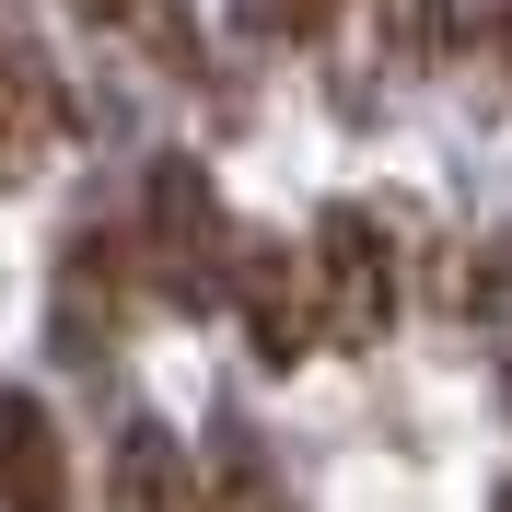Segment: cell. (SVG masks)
I'll return each mask as SVG.
<instances>
[{"label":"cell","mask_w":512,"mask_h":512,"mask_svg":"<svg viewBox=\"0 0 512 512\" xmlns=\"http://www.w3.org/2000/svg\"><path fill=\"white\" fill-rule=\"evenodd\" d=\"M501 396H512V373H501Z\"/></svg>","instance_id":"obj_11"},{"label":"cell","mask_w":512,"mask_h":512,"mask_svg":"<svg viewBox=\"0 0 512 512\" xmlns=\"http://www.w3.org/2000/svg\"><path fill=\"white\" fill-rule=\"evenodd\" d=\"M303 268H315V326L338 338V350H373L384 326H396V256H384L373 210H326Z\"/></svg>","instance_id":"obj_2"},{"label":"cell","mask_w":512,"mask_h":512,"mask_svg":"<svg viewBox=\"0 0 512 512\" xmlns=\"http://www.w3.org/2000/svg\"><path fill=\"white\" fill-rule=\"evenodd\" d=\"M105 512H210V489H198V466H187L175 431L128 419L117 454H105Z\"/></svg>","instance_id":"obj_5"},{"label":"cell","mask_w":512,"mask_h":512,"mask_svg":"<svg viewBox=\"0 0 512 512\" xmlns=\"http://www.w3.org/2000/svg\"><path fill=\"white\" fill-rule=\"evenodd\" d=\"M501 512H512V489H501Z\"/></svg>","instance_id":"obj_12"},{"label":"cell","mask_w":512,"mask_h":512,"mask_svg":"<svg viewBox=\"0 0 512 512\" xmlns=\"http://www.w3.org/2000/svg\"><path fill=\"white\" fill-rule=\"evenodd\" d=\"M0 512H70V466H59V419L24 384H0Z\"/></svg>","instance_id":"obj_7"},{"label":"cell","mask_w":512,"mask_h":512,"mask_svg":"<svg viewBox=\"0 0 512 512\" xmlns=\"http://www.w3.org/2000/svg\"><path fill=\"white\" fill-rule=\"evenodd\" d=\"M70 12H94V24H105V12H128V0H70Z\"/></svg>","instance_id":"obj_10"},{"label":"cell","mask_w":512,"mask_h":512,"mask_svg":"<svg viewBox=\"0 0 512 512\" xmlns=\"http://www.w3.org/2000/svg\"><path fill=\"white\" fill-rule=\"evenodd\" d=\"M117 303H128V256L105 245V233H82V245L59 256V303H47V315H59V350L105 361L117 350Z\"/></svg>","instance_id":"obj_6"},{"label":"cell","mask_w":512,"mask_h":512,"mask_svg":"<svg viewBox=\"0 0 512 512\" xmlns=\"http://www.w3.org/2000/svg\"><path fill=\"white\" fill-rule=\"evenodd\" d=\"M59 140H70V94L47 70V47H35V12L0 0V187H24Z\"/></svg>","instance_id":"obj_4"},{"label":"cell","mask_w":512,"mask_h":512,"mask_svg":"<svg viewBox=\"0 0 512 512\" xmlns=\"http://www.w3.org/2000/svg\"><path fill=\"white\" fill-rule=\"evenodd\" d=\"M140 280H152L175 315H210L233 291V222H222V198H210V175L175 163V152H163L152 187H140Z\"/></svg>","instance_id":"obj_1"},{"label":"cell","mask_w":512,"mask_h":512,"mask_svg":"<svg viewBox=\"0 0 512 512\" xmlns=\"http://www.w3.org/2000/svg\"><path fill=\"white\" fill-rule=\"evenodd\" d=\"M233 303H245V350L268 373H291L303 350H326L315 326V268L280 245V233H233Z\"/></svg>","instance_id":"obj_3"},{"label":"cell","mask_w":512,"mask_h":512,"mask_svg":"<svg viewBox=\"0 0 512 512\" xmlns=\"http://www.w3.org/2000/svg\"><path fill=\"white\" fill-rule=\"evenodd\" d=\"M512 24V0H443V35L454 47H478V35H501Z\"/></svg>","instance_id":"obj_9"},{"label":"cell","mask_w":512,"mask_h":512,"mask_svg":"<svg viewBox=\"0 0 512 512\" xmlns=\"http://www.w3.org/2000/svg\"><path fill=\"white\" fill-rule=\"evenodd\" d=\"M233 24L268 35V47H315V35L338 24V0H233Z\"/></svg>","instance_id":"obj_8"}]
</instances>
